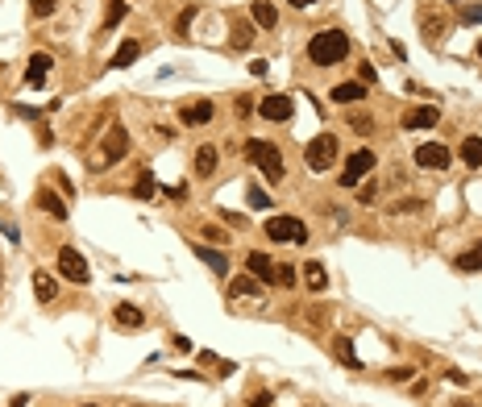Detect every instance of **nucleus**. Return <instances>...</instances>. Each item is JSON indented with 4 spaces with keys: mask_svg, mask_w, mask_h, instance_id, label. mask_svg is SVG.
Returning <instances> with one entry per match:
<instances>
[{
    "mask_svg": "<svg viewBox=\"0 0 482 407\" xmlns=\"http://www.w3.org/2000/svg\"><path fill=\"white\" fill-rule=\"evenodd\" d=\"M349 54V38H345V29H320L316 38H308V58H312L316 67H333Z\"/></svg>",
    "mask_w": 482,
    "mask_h": 407,
    "instance_id": "obj_1",
    "label": "nucleus"
},
{
    "mask_svg": "<svg viewBox=\"0 0 482 407\" xmlns=\"http://www.w3.org/2000/svg\"><path fill=\"white\" fill-rule=\"evenodd\" d=\"M245 158L262 170L270 183H279V179L287 175V170H283V154H279V145H270V142H250V145H245Z\"/></svg>",
    "mask_w": 482,
    "mask_h": 407,
    "instance_id": "obj_2",
    "label": "nucleus"
},
{
    "mask_svg": "<svg viewBox=\"0 0 482 407\" xmlns=\"http://www.w3.org/2000/svg\"><path fill=\"white\" fill-rule=\"evenodd\" d=\"M304 158H308V170H316V175L333 170V163H337V138H333V133H320V138H312Z\"/></svg>",
    "mask_w": 482,
    "mask_h": 407,
    "instance_id": "obj_3",
    "label": "nucleus"
},
{
    "mask_svg": "<svg viewBox=\"0 0 482 407\" xmlns=\"http://www.w3.org/2000/svg\"><path fill=\"white\" fill-rule=\"evenodd\" d=\"M370 170H374V150H354L345 158V170H341V187H358Z\"/></svg>",
    "mask_w": 482,
    "mask_h": 407,
    "instance_id": "obj_4",
    "label": "nucleus"
},
{
    "mask_svg": "<svg viewBox=\"0 0 482 407\" xmlns=\"http://www.w3.org/2000/svg\"><path fill=\"white\" fill-rule=\"evenodd\" d=\"M58 270H63V279H71V283H79V287H83V283L92 279V270H88V258H83V254H79L75 245H63V249H58Z\"/></svg>",
    "mask_w": 482,
    "mask_h": 407,
    "instance_id": "obj_5",
    "label": "nucleus"
},
{
    "mask_svg": "<svg viewBox=\"0 0 482 407\" xmlns=\"http://www.w3.org/2000/svg\"><path fill=\"white\" fill-rule=\"evenodd\" d=\"M266 237L270 241H304L308 229H304L299 216H270V220H266Z\"/></svg>",
    "mask_w": 482,
    "mask_h": 407,
    "instance_id": "obj_6",
    "label": "nucleus"
},
{
    "mask_svg": "<svg viewBox=\"0 0 482 407\" xmlns=\"http://www.w3.org/2000/svg\"><path fill=\"white\" fill-rule=\"evenodd\" d=\"M416 167H424V170H445V167H449V150H445L441 142L416 145Z\"/></svg>",
    "mask_w": 482,
    "mask_h": 407,
    "instance_id": "obj_7",
    "label": "nucleus"
},
{
    "mask_svg": "<svg viewBox=\"0 0 482 407\" xmlns=\"http://www.w3.org/2000/svg\"><path fill=\"white\" fill-rule=\"evenodd\" d=\"M50 71H54V58L38 50V54L29 58V67H25V88H42V83L50 79Z\"/></svg>",
    "mask_w": 482,
    "mask_h": 407,
    "instance_id": "obj_8",
    "label": "nucleus"
},
{
    "mask_svg": "<svg viewBox=\"0 0 482 407\" xmlns=\"http://www.w3.org/2000/svg\"><path fill=\"white\" fill-rule=\"evenodd\" d=\"M125 154H129V133H125V125H113L104 138V163H120Z\"/></svg>",
    "mask_w": 482,
    "mask_h": 407,
    "instance_id": "obj_9",
    "label": "nucleus"
},
{
    "mask_svg": "<svg viewBox=\"0 0 482 407\" xmlns=\"http://www.w3.org/2000/svg\"><path fill=\"white\" fill-rule=\"evenodd\" d=\"M258 113H262L266 120H291L295 104H291V96H275V92H270V96L258 104Z\"/></svg>",
    "mask_w": 482,
    "mask_h": 407,
    "instance_id": "obj_10",
    "label": "nucleus"
},
{
    "mask_svg": "<svg viewBox=\"0 0 482 407\" xmlns=\"http://www.w3.org/2000/svg\"><path fill=\"white\" fill-rule=\"evenodd\" d=\"M212 113H217V108H212L208 100H192V104H183V108H179V120H183V125H208V120H212Z\"/></svg>",
    "mask_w": 482,
    "mask_h": 407,
    "instance_id": "obj_11",
    "label": "nucleus"
},
{
    "mask_svg": "<svg viewBox=\"0 0 482 407\" xmlns=\"http://www.w3.org/2000/svg\"><path fill=\"white\" fill-rule=\"evenodd\" d=\"M436 120H441V108L436 104H420V108H411L408 117H404V125L408 129H433Z\"/></svg>",
    "mask_w": 482,
    "mask_h": 407,
    "instance_id": "obj_12",
    "label": "nucleus"
},
{
    "mask_svg": "<svg viewBox=\"0 0 482 407\" xmlns=\"http://www.w3.org/2000/svg\"><path fill=\"white\" fill-rule=\"evenodd\" d=\"M138 54H142V42H138V38H125V42L117 46V54L108 58V67H113V71H120V67L138 63Z\"/></svg>",
    "mask_w": 482,
    "mask_h": 407,
    "instance_id": "obj_13",
    "label": "nucleus"
},
{
    "mask_svg": "<svg viewBox=\"0 0 482 407\" xmlns=\"http://www.w3.org/2000/svg\"><path fill=\"white\" fill-rule=\"evenodd\" d=\"M245 266L254 270V279H258V283H275V262H270L266 254H258V249H254V254H245Z\"/></svg>",
    "mask_w": 482,
    "mask_h": 407,
    "instance_id": "obj_14",
    "label": "nucleus"
},
{
    "mask_svg": "<svg viewBox=\"0 0 482 407\" xmlns=\"http://www.w3.org/2000/svg\"><path fill=\"white\" fill-rule=\"evenodd\" d=\"M113 320H117L120 329H142L145 324V316H142L138 304H117V308H113Z\"/></svg>",
    "mask_w": 482,
    "mask_h": 407,
    "instance_id": "obj_15",
    "label": "nucleus"
},
{
    "mask_svg": "<svg viewBox=\"0 0 482 407\" xmlns=\"http://www.w3.org/2000/svg\"><path fill=\"white\" fill-rule=\"evenodd\" d=\"M250 13H254V25H258V29H275V25H279V13H275L270 0H254Z\"/></svg>",
    "mask_w": 482,
    "mask_h": 407,
    "instance_id": "obj_16",
    "label": "nucleus"
},
{
    "mask_svg": "<svg viewBox=\"0 0 482 407\" xmlns=\"http://www.w3.org/2000/svg\"><path fill=\"white\" fill-rule=\"evenodd\" d=\"M195 258H200V262L208 266L212 274H225V270H229V258H225L220 249H208V245H195Z\"/></svg>",
    "mask_w": 482,
    "mask_h": 407,
    "instance_id": "obj_17",
    "label": "nucleus"
},
{
    "mask_svg": "<svg viewBox=\"0 0 482 407\" xmlns=\"http://www.w3.org/2000/svg\"><path fill=\"white\" fill-rule=\"evenodd\" d=\"M217 163H220V154L212 145H200V150H195V175H200V179H208V175L217 170Z\"/></svg>",
    "mask_w": 482,
    "mask_h": 407,
    "instance_id": "obj_18",
    "label": "nucleus"
},
{
    "mask_svg": "<svg viewBox=\"0 0 482 407\" xmlns=\"http://www.w3.org/2000/svg\"><path fill=\"white\" fill-rule=\"evenodd\" d=\"M38 204H42V212L46 216H54V220H67V204H63V200H58V195L54 192H46V187H42V192H38Z\"/></svg>",
    "mask_w": 482,
    "mask_h": 407,
    "instance_id": "obj_19",
    "label": "nucleus"
},
{
    "mask_svg": "<svg viewBox=\"0 0 482 407\" xmlns=\"http://www.w3.org/2000/svg\"><path fill=\"white\" fill-rule=\"evenodd\" d=\"M366 100V83H337L333 88V104H358Z\"/></svg>",
    "mask_w": 482,
    "mask_h": 407,
    "instance_id": "obj_20",
    "label": "nucleus"
},
{
    "mask_svg": "<svg viewBox=\"0 0 482 407\" xmlns=\"http://www.w3.org/2000/svg\"><path fill=\"white\" fill-rule=\"evenodd\" d=\"M229 295H233V299H241V295H262V283H258L254 274H241V279L229 283Z\"/></svg>",
    "mask_w": 482,
    "mask_h": 407,
    "instance_id": "obj_21",
    "label": "nucleus"
},
{
    "mask_svg": "<svg viewBox=\"0 0 482 407\" xmlns=\"http://www.w3.org/2000/svg\"><path fill=\"white\" fill-rule=\"evenodd\" d=\"M461 163L466 167H482V138H466L461 142Z\"/></svg>",
    "mask_w": 482,
    "mask_h": 407,
    "instance_id": "obj_22",
    "label": "nucleus"
},
{
    "mask_svg": "<svg viewBox=\"0 0 482 407\" xmlns=\"http://www.w3.org/2000/svg\"><path fill=\"white\" fill-rule=\"evenodd\" d=\"M34 291H38V299H54V295H58V283H54V279H50L46 270H38V274H34Z\"/></svg>",
    "mask_w": 482,
    "mask_h": 407,
    "instance_id": "obj_23",
    "label": "nucleus"
},
{
    "mask_svg": "<svg viewBox=\"0 0 482 407\" xmlns=\"http://www.w3.org/2000/svg\"><path fill=\"white\" fill-rule=\"evenodd\" d=\"M304 279H308V287H312V291H324V287H329V274H324V266H320V262H308V266H304Z\"/></svg>",
    "mask_w": 482,
    "mask_h": 407,
    "instance_id": "obj_24",
    "label": "nucleus"
},
{
    "mask_svg": "<svg viewBox=\"0 0 482 407\" xmlns=\"http://www.w3.org/2000/svg\"><path fill=\"white\" fill-rule=\"evenodd\" d=\"M458 270H466V274H474V270H482V241L474 245V249H466L458 258Z\"/></svg>",
    "mask_w": 482,
    "mask_h": 407,
    "instance_id": "obj_25",
    "label": "nucleus"
},
{
    "mask_svg": "<svg viewBox=\"0 0 482 407\" xmlns=\"http://www.w3.org/2000/svg\"><path fill=\"white\" fill-rule=\"evenodd\" d=\"M337 358L349 366V370H362V361H358V354H354V341L349 336H337Z\"/></svg>",
    "mask_w": 482,
    "mask_h": 407,
    "instance_id": "obj_26",
    "label": "nucleus"
},
{
    "mask_svg": "<svg viewBox=\"0 0 482 407\" xmlns=\"http://www.w3.org/2000/svg\"><path fill=\"white\" fill-rule=\"evenodd\" d=\"M233 46H237V50H250V46H254V25H250V21H237V25H233Z\"/></svg>",
    "mask_w": 482,
    "mask_h": 407,
    "instance_id": "obj_27",
    "label": "nucleus"
},
{
    "mask_svg": "<svg viewBox=\"0 0 482 407\" xmlns=\"http://www.w3.org/2000/svg\"><path fill=\"white\" fill-rule=\"evenodd\" d=\"M125 13H129V4H125V0H108V13H104V29L120 25V21H125Z\"/></svg>",
    "mask_w": 482,
    "mask_h": 407,
    "instance_id": "obj_28",
    "label": "nucleus"
},
{
    "mask_svg": "<svg viewBox=\"0 0 482 407\" xmlns=\"http://www.w3.org/2000/svg\"><path fill=\"white\" fill-rule=\"evenodd\" d=\"M133 195H138V200H150V195H154V170H142V179H138V183H133Z\"/></svg>",
    "mask_w": 482,
    "mask_h": 407,
    "instance_id": "obj_29",
    "label": "nucleus"
},
{
    "mask_svg": "<svg viewBox=\"0 0 482 407\" xmlns=\"http://www.w3.org/2000/svg\"><path fill=\"white\" fill-rule=\"evenodd\" d=\"M200 237H208L212 245H229V241H233L225 229H217V225H204V229H200Z\"/></svg>",
    "mask_w": 482,
    "mask_h": 407,
    "instance_id": "obj_30",
    "label": "nucleus"
},
{
    "mask_svg": "<svg viewBox=\"0 0 482 407\" xmlns=\"http://www.w3.org/2000/svg\"><path fill=\"white\" fill-rule=\"evenodd\" d=\"M195 13H200V9H195V4H188V9H183V13H179V25H175V34H179V38H188V25L195 21Z\"/></svg>",
    "mask_w": 482,
    "mask_h": 407,
    "instance_id": "obj_31",
    "label": "nucleus"
},
{
    "mask_svg": "<svg viewBox=\"0 0 482 407\" xmlns=\"http://www.w3.org/2000/svg\"><path fill=\"white\" fill-rule=\"evenodd\" d=\"M245 195H250V208H258V212H266V208H270V195H266L262 187H250Z\"/></svg>",
    "mask_w": 482,
    "mask_h": 407,
    "instance_id": "obj_32",
    "label": "nucleus"
},
{
    "mask_svg": "<svg viewBox=\"0 0 482 407\" xmlns=\"http://www.w3.org/2000/svg\"><path fill=\"white\" fill-rule=\"evenodd\" d=\"M54 9H58V0H29V13L34 17H50Z\"/></svg>",
    "mask_w": 482,
    "mask_h": 407,
    "instance_id": "obj_33",
    "label": "nucleus"
},
{
    "mask_svg": "<svg viewBox=\"0 0 482 407\" xmlns=\"http://www.w3.org/2000/svg\"><path fill=\"white\" fill-rule=\"evenodd\" d=\"M275 283L279 287H295V266H275Z\"/></svg>",
    "mask_w": 482,
    "mask_h": 407,
    "instance_id": "obj_34",
    "label": "nucleus"
},
{
    "mask_svg": "<svg viewBox=\"0 0 482 407\" xmlns=\"http://www.w3.org/2000/svg\"><path fill=\"white\" fill-rule=\"evenodd\" d=\"M461 21H466V25L478 21L482 25V4H466V9H461Z\"/></svg>",
    "mask_w": 482,
    "mask_h": 407,
    "instance_id": "obj_35",
    "label": "nucleus"
},
{
    "mask_svg": "<svg viewBox=\"0 0 482 407\" xmlns=\"http://www.w3.org/2000/svg\"><path fill=\"white\" fill-rule=\"evenodd\" d=\"M411 374H416L411 366H395V370H391V378H395V383H408Z\"/></svg>",
    "mask_w": 482,
    "mask_h": 407,
    "instance_id": "obj_36",
    "label": "nucleus"
},
{
    "mask_svg": "<svg viewBox=\"0 0 482 407\" xmlns=\"http://www.w3.org/2000/svg\"><path fill=\"white\" fill-rule=\"evenodd\" d=\"M233 108H237V117H250V113H254V100H250V96H241L237 104H233Z\"/></svg>",
    "mask_w": 482,
    "mask_h": 407,
    "instance_id": "obj_37",
    "label": "nucleus"
},
{
    "mask_svg": "<svg viewBox=\"0 0 482 407\" xmlns=\"http://www.w3.org/2000/svg\"><path fill=\"white\" fill-rule=\"evenodd\" d=\"M266 71H270V67H266L262 58H254V63H250V75H258V79H262V75H266Z\"/></svg>",
    "mask_w": 482,
    "mask_h": 407,
    "instance_id": "obj_38",
    "label": "nucleus"
},
{
    "mask_svg": "<svg viewBox=\"0 0 482 407\" xmlns=\"http://www.w3.org/2000/svg\"><path fill=\"white\" fill-rule=\"evenodd\" d=\"M167 195H170V200H188V187H183V183H175V187H167Z\"/></svg>",
    "mask_w": 482,
    "mask_h": 407,
    "instance_id": "obj_39",
    "label": "nucleus"
},
{
    "mask_svg": "<svg viewBox=\"0 0 482 407\" xmlns=\"http://www.w3.org/2000/svg\"><path fill=\"white\" fill-rule=\"evenodd\" d=\"M250 407H270V395H266V391H258V395L250 399Z\"/></svg>",
    "mask_w": 482,
    "mask_h": 407,
    "instance_id": "obj_40",
    "label": "nucleus"
},
{
    "mask_svg": "<svg viewBox=\"0 0 482 407\" xmlns=\"http://www.w3.org/2000/svg\"><path fill=\"white\" fill-rule=\"evenodd\" d=\"M287 4H295V9H308V4H316V0H287Z\"/></svg>",
    "mask_w": 482,
    "mask_h": 407,
    "instance_id": "obj_41",
    "label": "nucleus"
},
{
    "mask_svg": "<svg viewBox=\"0 0 482 407\" xmlns=\"http://www.w3.org/2000/svg\"><path fill=\"white\" fill-rule=\"evenodd\" d=\"M25 403H29V399H25V395H17V399H13L9 407H25Z\"/></svg>",
    "mask_w": 482,
    "mask_h": 407,
    "instance_id": "obj_42",
    "label": "nucleus"
},
{
    "mask_svg": "<svg viewBox=\"0 0 482 407\" xmlns=\"http://www.w3.org/2000/svg\"><path fill=\"white\" fill-rule=\"evenodd\" d=\"M79 407H96V403H79Z\"/></svg>",
    "mask_w": 482,
    "mask_h": 407,
    "instance_id": "obj_43",
    "label": "nucleus"
},
{
    "mask_svg": "<svg viewBox=\"0 0 482 407\" xmlns=\"http://www.w3.org/2000/svg\"><path fill=\"white\" fill-rule=\"evenodd\" d=\"M478 58H482V42H478Z\"/></svg>",
    "mask_w": 482,
    "mask_h": 407,
    "instance_id": "obj_44",
    "label": "nucleus"
},
{
    "mask_svg": "<svg viewBox=\"0 0 482 407\" xmlns=\"http://www.w3.org/2000/svg\"><path fill=\"white\" fill-rule=\"evenodd\" d=\"M453 4H461V0H453Z\"/></svg>",
    "mask_w": 482,
    "mask_h": 407,
    "instance_id": "obj_45",
    "label": "nucleus"
},
{
    "mask_svg": "<svg viewBox=\"0 0 482 407\" xmlns=\"http://www.w3.org/2000/svg\"><path fill=\"white\" fill-rule=\"evenodd\" d=\"M0 71H4V67H0Z\"/></svg>",
    "mask_w": 482,
    "mask_h": 407,
    "instance_id": "obj_46",
    "label": "nucleus"
}]
</instances>
